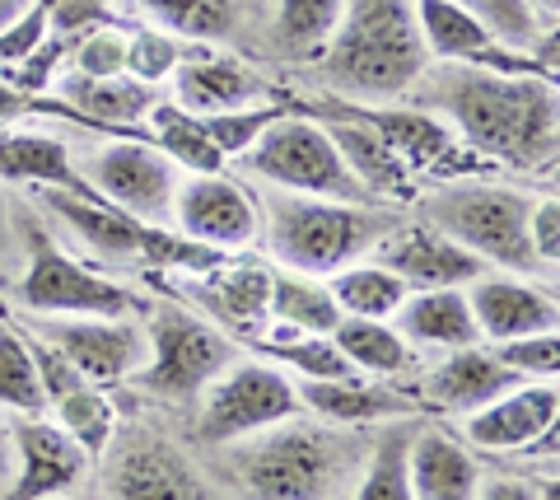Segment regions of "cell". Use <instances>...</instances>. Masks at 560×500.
Returning <instances> with one entry per match:
<instances>
[{
    "label": "cell",
    "mask_w": 560,
    "mask_h": 500,
    "mask_svg": "<svg viewBox=\"0 0 560 500\" xmlns=\"http://www.w3.org/2000/svg\"><path fill=\"white\" fill-rule=\"evenodd\" d=\"M411 94L425 113L444 117L458 141L510 168L556 164V80L551 75H504L467 61L425 66Z\"/></svg>",
    "instance_id": "obj_1"
},
{
    "label": "cell",
    "mask_w": 560,
    "mask_h": 500,
    "mask_svg": "<svg viewBox=\"0 0 560 500\" xmlns=\"http://www.w3.org/2000/svg\"><path fill=\"white\" fill-rule=\"evenodd\" d=\"M253 201L276 263L285 271L323 276V281L331 271L350 267L355 257H370L397 230L388 211H374L364 201L304 197V193H285V187H267Z\"/></svg>",
    "instance_id": "obj_2"
},
{
    "label": "cell",
    "mask_w": 560,
    "mask_h": 500,
    "mask_svg": "<svg viewBox=\"0 0 560 500\" xmlns=\"http://www.w3.org/2000/svg\"><path fill=\"white\" fill-rule=\"evenodd\" d=\"M430 66L411 0H346L341 24L323 47V71L364 103L401 98Z\"/></svg>",
    "instance_id": "obj_3"
},
{
    "label": "cell",
    "mask_w": 560,
    "mask_h": 500,
    "mask_svg": "<svg viewBox=\"0 0 560 500\" xmlns=\"http://www.w3.org/2000/svg\"><path fill=\"white\" fill-rule=\"evenodd\" d=\"M537 197H523L518 187L495 183H444L420 201L430 230H440L453 244L477 253L486 267L514 271V276H541V263L528 244V216Z\"/></svg>",
    "instance_id": "obj_4"
},
{
    "label": "cell",
    "mask_w": 560,
    "mask_h": 500,
    "mask_svg": "<svg viewBox=\"0 0 560 500\" xmlns=\"http://www.w3.org/2000/svg\"><path fill=\"white\" fill-rule=\"evenodd\" d=\"M248 174L267 178L271 187H285V193H304V197H331V201H364L370 193L355 183V174L346 168L341 150L331 146V136L323 123H308V117H285L253 141V150L243 154Z\"/></svg>",
    "instance_id": "obj_5"
},
{
    "label": "cell",
    "mask_w": 560,
    "mask_h": 500,
    "mask_svg": "<svg viewBox=\"0 0 560 500\" xmlns=\"http://www.w3.org/2000/svg\"><path fill=\"white\" fill-rule=\"evenodd\" d=\"M304 411L294 379L280 374L271 360H234L224 374H215L201 388V417H197V435L206 444H238L271 430L280 421H294Z\"/></svg>",
    "instance_id": "obj_6"
},
{
    "label": "cell",
    "mask_w": 560,
    "mask_h": 500,
    "mask_svg": "<svg viewBox=\"0 0 560 500\" xmlns=\"http://www.w3.org/2000/svg\"><path fill=\"white\" fill-rule=\"evenodd\" d=\"M150 360L131 379L160 398H201V388L238 360V347L220 327L201 323L187 309H160L150 323Z\"/></svg>",
    "instance_id": "obj_7"
},
{
    "label": "cell",
    "mask_w": 560,
    "mask_h": 500,
    "mask_svg": "<svg viewBox=\"0 0 560 500\" xmlns=\"http://www.w3.org/2000/svg\"><path fill=\"white\" fill-rule=\"evenodd\" d=\"M238 454V477L257 500H318L337 473V454L323 430L271 426L248 435Z\"/></svg>",
    "instance_id": "obj_8"
},
{
    "label": "cell",
    "mask_w": 560,
    "mask_h": 500,
    "mask_svg": "<svg viewBox=\"0 0 560 500\" xmlns=\"http://www.w3.org/2000/svg\"><path fill=\"white\" fill-rule=\"evenodd\" d=\"M28 271L24 281L14 286V300H20L28 314L57 318V314H80V318H127L131 314V290L108 281L90 267H80L75 257H66L51 239L33 225L28 230Z\"/></svg>",
    "instance_id": "obj_9"
},
{
    "label": "cell",
    "mask_w": 560,
    "mask_h": 500,
    "mask_svg": "<svg viewBox=\"0 0 560 500\" xmlns=\"http://www.w3.org/2000/svg\"><path fill=\"white\" fill-rule=\"evenodd\" d=\"M84 178L108 206L127 211L145 225H173V197H178V164L150 141H113L84 160Z\"/></svg>",
    "instance_id": "obj_10"
},
{
    "label": "cell",
    "mask_w": 560,
    "mask_h": 500,
    "mask_svg": "<svg viewBox=\"0 0 560 500\" xmlns=\"http://www.w3.org/2000/svg\"><path fill=\"white\" fill-rule=\"evenodd\" d=\"M38 337H47L70 365H75L94 388L121 384L150 360V337L145 327L127 318H80V314H57L43 318Z\"/></svg>",
    "instance_id": "obj_11"
},
{
    "label": "cell",
    "mask_w": 560,
    "mask_h": 500,
    "mask_svg": "<svg viewBox=\"0 0 560 500\" xmlns=\"http://www.w3.org/2000/svg\"><path fill=\"white\" fill-rule=\"evenodd\" d=\"M173 230L191 244L230 253L248 248L261 234V216L243 183L224 174H191L178 183V197H173Z\"/></svg>",
    "instance_id": "obj_12"
},
{
    "label": "cell",
    "mask_w": 560,
    "mask_h": 500,
    "mask_svg": "<svg viewBox=\"0 0 560 500\" xmlns=\"http://www.w3.org/2000/svg\"><path fill=\"white\" fill-rule=\"evenodd\" d=\"M374 263L388 267L407 290H444V286H471L486 276V263L463 244H453L430 225H397L374 248Z\"/></svg>",
    "instance_id": "obj_13"
},
{
    "label": "cell",
    "mask_w": 560,
    "mask_h": 500,
    "mask_svg": "<svg viewBox=\"0 0 560 500\" xmlns=\"http://www.w3.org/2000/svg\"><path fill=\"white\" fill-rule=\"evenodd\" d=\"M14 454H20V473L10 477V491L0 500H47L70 491L90 468V454L66 435L61 426H47L38 417H20L10 430Z\"/></svg>",
    "instance_id": "obj_14"
},
{
    "label": "cell",
    "mask_w": 560,
    "mask_h": 500,
    "mask_svg": "<svg viewBox=\"0 0 560 500\" xmlns=\"http://www.w3.org/2000/svg\"><path fill=\"white\" fill-rule=\"evenodd\" d=\"M467 304L477 318V333L490 341H510L528 333H556V295L541 286H528V276H477L467 286Z\"/></svg>",
    "instance_id": "obj_15"
},
{
    "label": "cell",
    "mask_w": 560,
    "mask_h": 500,
    "mask_svg": "<svg viewBox=\"0 0 560 500\" xmlns=\"http://www.w3.org/2000/svg\"><path fill=\"white\" fill-rule=\"evenodd\" d=\"M261 98H267V80L224 51H183V61L173 66V103L191 117L253 108Z\"/></svg>",
    "instance_id": "obj_16"
},
{
    "label": "cell",
    "mask_w": 560,
    "mask_h": 500,
    "mask_svg": "<svg viewBox=\"0 0 560 500\" xmlns=\"http://www.w3.org/2000/svg\"><path fill=\"white\" fill-rule=\"evenodd\" d=\"M556 379H541V384H514L510 393H500L495 403L477 407L467 417V440L477 450H495V454H514L528 450L533 440H541L556 426Z\"/></svg>",
    "instance_id": "obj_17"
},
{
    "label": "cell",
    "mask_w": 560,
    "mask_h": 500,
    "mask_svg": "<svg viewBox=\"0 0 560 500\" xmlns=\"http://www.w3.org/2000/svg\"><path fill=\"white\" fill-rule=\"evenodd\" d=\"M393 327L407 347H477V318L467 304V286H444V290H407V300L397 304Z\"/></svg>",
    "instance_id": "obj_18"
},
{
    "label": "cell",
    "mask_w": 560,
    "mask_h": 500,
    "mask_svg": "<svg viewBox=\"0 0 560 500\" xmlns=\"http://www.w3.org/2000/svg\"><path fill=\"white\" fill-rule=\"evenodd\" d=\"M197 481H191L187 463L168 450L164 440H127L108 468V500H191Z\"/></svg>",
    "instance_id": "obj_19"
},
{
    "label": "cell",
    "mask_w": 560,
    "mask_h": 500,
    "mask_svg": "<svg viewBox=\"0 0 560 500\" xmlns=\"http://www.w3.org/2000/svg\"><path fill=\"white\" fill-rule=\"evenodd\" d=\"M407 481L416 500H477V458L444 430H416L407 444Z\"/></svg>",
    "instance_id": "obj_20"
},
{
    "label": "cell",
    "mask_w": 560,
    "mask_h": 500,
    "mask_svg": "<svg viewBox=\"0 0 560 500\" xmlns=\"http://www.w3.org/2000/svg\"><path fill=\"white\" fill-rule=\"evenodd\" d=\"M57 98L70 108V117H84L94 127H127L160 103V84L136 75H61Z\"/></svg>",
    "instance_id": "obj_21"
},
{
    "label": "cell",
    "mask_w": 560,
    "mask_h": 500,
    "mask_svg": "<svg viewBox=\"0 0 560 500\" xmlns=\"http://www.w3.org/2000/svg\"><path fill=\"white\" fill-rule=\"evenodd\" d=\"M518 379L495 360V351L481 347H453L440 365L430 370V398L448 411H477L510 393Z\"/></svg>",
    "instance_id": "obj_22"
},
{
    "label": "cell",
    "mask_w": 560,
    "mask_h": 500,
    "mask_svg": "<svg viewBox=\"0 0 560 500\" xmlns=\"http://www.w3.org/2000/svg\"><path fill=\"white\" fill-rule=\"evenodd\" d=\"M267 314L276 318L267 341H285V337H327L341 323V309L331 300V290L323 276H304V271H271V290H267Z\"/></svg>",
    "instance_id": "obj_23"
},
{
    "label": "cell",
    "mask_w": 560,
    "mask_h": 500,
    "mask_svg": "<svg viewBox=\"0 0 560 500\" xmlns=\"http://www.w3.org/2000/svg\"><path fill=\"white\" fill-rule=\"evenodd\" d=\"M364 127L378 131V141L388 146L407 168H430V164H453L458 154V136L444 117L425 108H364Z\"/></svg>",
    "instance_id": "obj_24"
},
{
    "label": "cell",
    "mask_w": 560,
    "mask_h": 500,
    "mask_svg": "<svg viewBox=\"0 0 560 500\" xmlns=\"http://www.w3.org/2000/svg\"><path fill=\"white\" fill-rule=\"evenodd\" d=\"M300 403L308 411H318L327 421H341V426H364V421H383V417H407L411 403L401 393L378 388V384H364V379H300L294 384Z\"/></svg>",
    "instance_id": "obj_25"
},
{
    "label": "cell",
    "mask_w": 560,
    "mask_h": 500,
    "mask_svg": "<svg viewBox=\"0 0 560 500\" xmlns=\"http://www.w3.org/2000/svg\"><path fill=\"white\" fill-rule=\"evenodd\" d=\"M0 178L5 183L70 187V193L84 187L75 164H70L66 141H57V136H38V131H5L0 136Z\"/></svg>",
    "instance_id": "obj_26"
},
{
    "label": "cell",
    "mask_w": 560,
    "mask_h": 500,
    "mask_svg": "<svg viewBox=\"0 0 560 500\" xmlns=\"http://www.w3.org/2000/svg\"><path fill=\"white\" fill-rule=\"evenodd\" d=\"M323 127H327L331 146L341 150L346 168L355 174V183L364 187V193H388V197L407 193V174H411V168L378 141L374 127H364V123H323Z\"/></svg>",
    "instance_id": "obj_27"
},
{
    "label": "cell",
    "mask_w": 560,
    "mask_h": 500,
    "mask_svg": "<svg viewBox=\"0 0 560 500\" xmlns=\"http://www.w3.org/2000/svg\"><path fill=\"white\" fill-rule=\"evenodd\" d=\"M327 337L337 341V351L355 370H370V374L393 379V374H401V370L411 365V347L397 337V327L388 318H341Z\"/></svg>",
    "instance_id": "obj_28"
},
{
    "label": "cell",
    "mask_w": 560,
    "mask_h": 500,
    "mask_svg": "<svg viewBox=\"0 0 560 500\" xmlns=\"http://www.w3.org/2000/svg\"><path fill=\"white\" fill-rule=\"evenodd\" d=\"M145 117L154 127V146H160L178 168H187V174H224V154L210 146L201 117L183 113L178 103H168V98L154 103Z\"/></svg>",
    "instance_id": "obj_29"
},
{
    "label": "cell",
    "mask_w": 560,
    "mask_h": 500,
    "mask_svg": "<svg viewBox=\"0 0 560 500\" xmlns=\"http://www.w3.org/2000/svg\"><path fill=\"white\" fill-rule=\"evenodd\" d=\"M327 290H331V300H337L341 318H393L397 304L407 300V286H401L397 276L388 267H378V263L331 271Z\"/></svg>",
    "instance_id": "obj_30"
},
{
    "label": "cell",
    "mask_w": 560,
    "mask_h": 500,
    "mask_svg": "<svg viewBox=\"0 0 560 500\" xmlns=\"http://www.w3.org/2000/svg\"><path fill=\"white\" fill-rule=\"evenodd\" d=\"M201 304H210V314L224 318L238 333H257L267 323V290H271V271L261 267H234L215 276V281H201Z\"/></svg>",
    "instance_id": "obj_31"
},
{
    "label": "cell",
    "mask_w": 560,
    "mask_h": 500,
    "mask_svg": "<svg viewBox=\"0 0 560 500\" xmlns=\"http://www.w3.org/2000/svg\"><path fill=\"white\" fill-rule=\"evenodd\" d=\"M346 0H280L276 5V51L290 61H308L331 43Z\"/></svg>",
    "instance_id": "obj_32"
},
{
    "label": "cell",
    "mask_w": 560,
    "mask_h": 500,
    "mask_svg": "<svg viewBox=\"0 0 560 500\" xmlns=\"http://www.w3.org/2000/svg\"><path fill=\"white\" fill-rule=\"evenodd\" d=\"M150 20H160L168 33L201 43H230L243 28V5L238 0H140Z\"/></svg>",
    "instance_id": "obj_33"
},
{
    "label": "cell",
    "mask_w": 560,
    "mask_h": 500,
    "mask_svg": "<svg viewBox=\"0 0 560 500\" xmlns=\"http://www.w3.org/2000/svg\"><path fill=\"white\" fill-rule=\"evenodd\" d=\"M0 407L20 411V417H43L47 411L38 365L28 356L24 333H14V327H0Z\"/></svg>",
    "instance_id": "obj_34"
},
{
    "label": "cell",
    "mask_w": 560,
    "mask_h": 500,
    "mask_svg": "<svg viewBox=\"0 0 560 500\" xmlns=\"http://www.w3.org/2000/svg\"><path fill=\"white\" fill-rule=\"evenodd\" d=\"M257 351L271 360V365L280 370H290V379L300 374V379H355V365L337 351V341L331 337H285V341H267L261 337L257 341Z\"/></svg>",
    "instance_id": "obj_35"
},
{
    "label": "cell",
    "mask_w": 560,
    "mask_h": 500,
    "mask_svg": "<svg viewBox=\"0 0 560 500\" xmlns=\"http://www.w3.org/2000/svg\"><path fill=\"white\" fill-rule=\"evenodd\" d=\"M51 407H57V417H61V430L80 444L84 454L108 450V440H113V403L103 398V388L80 384V388H70L66 398H57Z\"/></svg>",
    "instance_id": "obj_36"
},
{
    "label": "cell",
    "mask_w": 560,
    "mask_h": 500,
    "mask_svg": "<svg viewBox=\"0 0 560 500\" xmlns=\"http://www.w3.org/2000/svg\"><path fill=\"white\" fill-rule=\"evenodd\" d=\"M453 5H463L471 20H481L504 47H533L537 33H541V14L528 5V0H453Z\"/></svg>",
    "instance_id": "obj_37"
},
{
    "label": "cell",
    "mask_w": 560,
    "mask_h": 500,
    "mask_svg": "<svg viewBox=\"0 0 560 500\" xmlns=\"http://www.w3.org/2000/svg\"><path fill=\"white\" fill-rule=\"evenodd\" d=\"M276 117H280V108H271V103H253V108H234V113H206L201 127H206L210 146H215L224 160H243Z\"/></svg>",
    "instance_id": "obj_38"
},
{
    "label": "cell",
    "mask_w": 560,
    "mask_h": 500,
    "mask_svg": "<svg viewBox=\"0 0 560 500\" xmlns=\"http://www.w3.org/2000/svg\"><path fill=\"white\" fill-rule=\"evenodd\" d=\"M407 444H411L407 430L378 444L370 468L360 477V487H355V500H416L411 481H407Z\"/></svg>",
    "instance_id": "obj_39"
},
{
    "label": "cell",
    "mask_w": 560,
    "mask_h": 500,
    "mask_svg": "<svg viewBox=\"0 0 560 500\" xmlns=\"http://www.w3.org/2000/svg\"><path fill=\"white\" fill-rule=\"evenodd\" d=\"M495 360L518 384H541V379H556V370H560V341H556V333L510 337V341H495Z\"/></svg>",
    "instance_id": "obj_40"
},
{
    "label": "cell",
    "mask_w": 560,
    "mask_h": 500,
    "mask_svg": "<svg viewBox=\"0 0 560 500\" xmlns=\"http://www.w3.org/2000/svg\"><path fill=\"white\" fill-rule=\"evenodd\" d=\"M183 61V43L173 38L168 28H145L127 38V75L145 80V84H160L173 75V66Z\"/></svg>",
    "instance_id": "obj_41"
},
{
    "label": "cell",
    "mask_w": 560,
    "mask_h": 500,
    "mask_svg": "<svg viewBox=\"0 0 560 500\" xmlns=\"http://www.w3.org/2000/svg\"><path fill=\"white\" fill-rule=\"evenodd\" d=\"M70 61H75V75H127V33H84V38L70 43Z\"/></svg>",
    "instance_id": "obj_42"
},
{
    "label": "cell",
    "mask_w": 560,
    "mask_h": 500,
    "mask_svg": "<svg viewBox=\"0 0 560 500\" xmlns=\"http://www.w3.org/2000/svg\"><path fill=\"white\" fill-rule=\"evenodd\" d=\"M47 10V28H57V38H84L94 28H113L117 14L103 0H43Z\"/></svg>",
    "instance_id": "obj_43"
},
{
    "label": "cell",
    "mask_w": 560,
    "mask_h": 500,
    "mask_svg": "<svg viewBox=\"0 0 560 500\" xmlns=\"http://www.w3.org/2000/svg\"><path fill=\"white\" fill-rule=\"evenodd\" d=\"M47 10H43V0H33V5L20 14L14 24L0 28V66H20L28 51H38L43 38H47Z\"/></svg>",
    "instance_id": "obj_44"
},
{
    "label": "cell",
    "mask_w": 560,
    "mask_h": 500,
    "mask_svg": "<svg viewBox=\"0 0 560 500\" xmlns=\"http://www.w3.org/2000/svg\"><path fill=\"white\" fill-rule=\"evenodd\" d=\"M528 244H533V257L541 263V271H556V257H560V201L556 193L537 197L533 201V216H528Z\"/></svg>",
    "instance_id": "obj_45"
},
{
    "label": "cell",
    "mask_w": 560,
    "mask_h": 500,
    "mask_svg": "<svg viewBox=\"0 0 560 500\" xmlns=\"http://www.w3.org/2000/svg\"><path fill=\"white\" fill-rule=\"evenodd\" d=\"M66 51H70V38H51V33H47L38 51H28L20 66H10V71H14V90H20V94H43L51 84V75H57V66H61Z\"/></svg>",
    "instance_id": "obj_46"
},
{
    "label": "cell",
    "mask_w": 560,
    "mask_h": 500,
    "mask_svg": "<svg viewBox=\"0 0 560 500\" xmlns=\"http://www.w3.org/2000/svg\"><path fill=\"white\" fill-rule=\"evenodd\" d=\"M477 500H541V491L523 477H490L477 487Z\"/></svg>",
    "instance_id": "obj_47"
},
{
    "label": "cell",
    "mask_w": 560,
    "mask_h": 500,
    "mask_svg": "<svg viewBox=\"0 0 560 500\" xmlns=\"http://www.w3.org/2000/svg\"><path fill=\"white\" fill-rule=\"evenodd\" d=\"M10 263H20V234L10 225V201L0 197V267H10Z\"/></svg>",
    "instance_id": "obj_48"
},
{
    "label": "cell",
    "mask_w": 560,
    "mask_h": 500,
    "mask_svg": "<svg viewBox=\"0 0 560 500\" xmlns=\"http://www.w3.org/2000/svg\"><path fill=\"white\" fill-rule=\"evenodd\" d=\"M24 108H28V94H20V90H14V84L0 80V127H5L10 117H20Z\"/></svg>",
    "instance_id": "obj_49"
},
{
    "label": "cell",
    "mask_w": 560,
    "mask_h": 500,
    "mask_svg": "<svg viewBox=\"0 0 560 500\" xmlns=\"http://www.w3.org/2000/svg\"><path fill=\"white\" fill-rule=\"evenodd\" d=\"M10 454H14V440H10L5 421H0V487H5V473H10Z\"/></svg>",
    "instance_id": "obj_50"
},
{
    "label": "cell",
    "mask_w": 560,
    "mask_h": 500,
    "mask_svg": "<svg viewBox=\"0 0 560 500\" xmlns=\"http://www.w3.org/2000/svg\"><path fill=\"white\" fill-rule=\"evenodd\" d=\"M33 5V0H0V28H5V24H14V20H20V14Z\"/></svg>",
    "instance_id": "obj_51"
},
{
    "label": "cell",
    "mask_w": 560,
    "mask_h": 500,
    "mask_svg": "<svg viewBox=\"0 0 560 500\" xmlns=\"http://www.w3.org/2000/svg\"><path fill=\"white\" fill-rule=\"evenodd\" d=\"M528 5H533L537 14H547V20H556V5H560V0H528Z\"/></svg>",
    "instance_id": "obj_52"
}]
</instances>
